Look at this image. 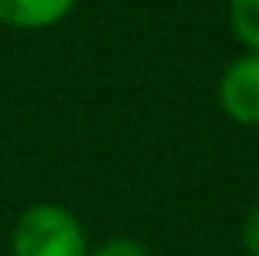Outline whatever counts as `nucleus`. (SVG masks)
<instances>
[{
  "label": "nucleus",
  "instance_id": "obj_1",
  "mask_svg": "<svg viewBox=\"0 0 259 256\" xmlns=\"http://www.w3.org/2000/svg\"><path fill=\"white\" fill-rule=\"evenodd\" d=\"M10 256H89L85 230L66 207L33 204L13 227Z\"/></svg>",
  "mask_w": 259,
  "mask_h": 256
},
{
  "label": "nucleus",
  "instance_id": "obj_2",
  "mask_svg": "<svg viewBox=\"0 0 259 256\" xmlns=\"http://www.w3.org/2000/svg\"><path fill=\"white\" fill-rule=\"evenodd\" d=\"M220 105L233 122L259 125V53L230 63L220 79Z\"/></svg>",
  "mask_w": 259,
  "mask_h": 256
},
{
  "label": "nucleus",
  "instance_id": "obj_3",
  "mask_svg": "<svg viewBox=\"0 0 259 256\" xmlns=\"http://www.w3.org/2000/svg\"><path fill=\"white\" fill-rule=\"evenodd\" d=\"M76 7V0H0V23L20 30L53 26Z\"/></svg>",
  "mask_w": 259,
  "mask_h": 256
},
{
  "label": "nucleus",
  "instance_id": "obj_4",
  "mask_svg": "<svg viewBox=\"0 0 259 256\" xmlns=\"http://www.w3.org/2000/svg\"><path fill=\"white\" fill-rule=\"evenodd\" d=\"M230 23L236 36L259 53V0H230Z\"/></svg>",
  "mask_w": 259,
  "mask_h": 256
},
{
  "label": "nucleus",
  "instance_id": "obj_5",
  "mask_svg": "<svg viewBox=\"0 0 259 256\" xmlns=\"http://www.w3.org/2000/svg\"><path fill=\"white\" fill-rule=\"evenodd\" d=\"M89 256H148V250L138 243V240L115 237V240H108V243H102L99 250H92Z\"/></svg>",
  "mask_w": 259,
  "mask_h": 256
},
{
  "label": "nucleus",
  "instance_id": "obj_6",
  "mask_svg": "<svg viewBox=\"0 0 259 256\" xmlns=\"http://www.w3.org/2000/svg\"><path fill=\"white\" fill-rule=\"evenodd\" d=\"M243 250H246L249 256H259V207H253V210L243 217Z\"/></svg>",
  "mask_w": 259,
  "mask_h": 256
}]
</instances>
